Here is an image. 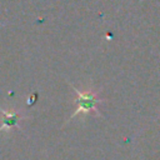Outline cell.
<instances>
[{
  "mask_svg": "<svg viewBox=\"0 0 160 160\" xmlns=\"http://www.w3.org/2000/svg\"><path fill=\"white\" fill-rule=\"evenodd\" d=\"M0 112L2 114V125L0 126V132L1 131H8L12 128H19V120L22 118L19 112H9L0 108Z\"/></svg>",
  "mask_w": 160,
  "mask_h": 160,
  "instance_id": "2",
  "label": "cell"
},
{
  "mask_svg": "<svg viewBox=\"0 0 160 160\" xmlns=\"http://www.w3.org/2000/svg\"><path fill=\"white\" fill-rule=\"evenodd\" d=\"M71 88L74 89V91L78 94L79 98H78V108H76V110L74 111V114L70 116L69 121L72 120V118L76 116V115H79L80 112H89V111H92V112H95L98 116H100V112H99V110H98V108H96V104H98V102H101V100L96 99V94L92 92V91L81 92V91L78 90L74 85H71Z\"/></svg>",
  "mask_w": 160,
  "mask_h": 160,
  "instance_id": "1",
  "label": "cell"
}]
</instances>
